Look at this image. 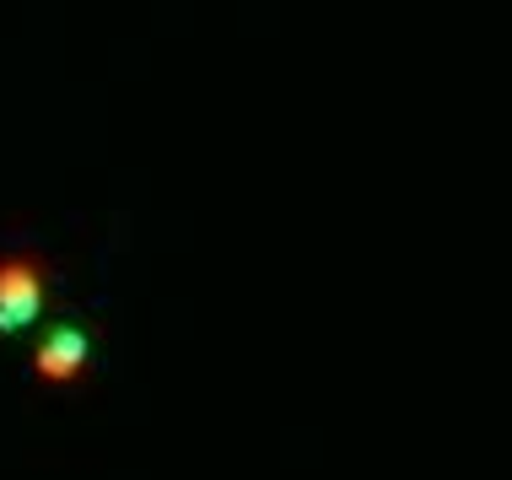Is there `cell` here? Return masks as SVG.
<instances>
[{
  "mask_svg": "<svg viewBox=\"0 0 512 480\" xmlns=\"http://www.w3.org/2000/svg\"><path fill=\"white\" fill-rule=\"evenodd\" d=\"M44 308V259L0 254V329H17Z\"/></svg>",
  "mask_w": 512,
  "mask_h": 480,
  "instance_id": "6da1fadb",
  "label": "cell"
},
{
  "mask_svg": "<svg viewBox=\"0 0 512 480\" xmlns=\"http://www.w3.org/2000/svg\"><path fill=\"white\" fill-rule=\"evenodd\" d=\"M92 356V335L81 324H65V329H49V340L38 346V378L44 383H65L76 378V367Z\"/></svg>",
  "mask_w": 512,
  "mask_h": 480,
  "instance_id": "7a4b0ae2",
  "label": "cell"
}]
</instances>
